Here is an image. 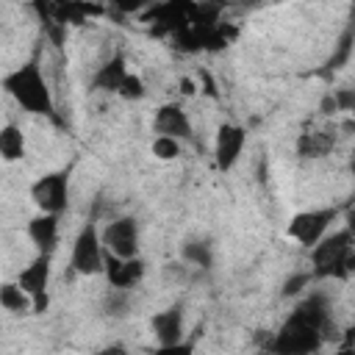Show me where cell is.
Segmentation results:
<instances>
[{
    "label": "cell",
    "mask_w": 355,
    "mask_h": 355,
    "mask_svg": "<svg viewBox=\"0 0 355 355\" xmlns=\"http://www.w3.org/2000/svg\"><path fill=\"white\" fill-rule=\"evenodd\" d=\"M153 155H155L158 161H172V158L180 155V141L166 139V136H155V141H153Z\"/></svg>",
    "instance_id": "cell-21"
},
{
    "label": "cell",
    "mask_w": 355,
    "mask_h": 355,
    "mask_svg": "<svg viewBox=\"0 0 355 355\" xmlns=\"http://www.w3.org/2000/svg\"><path fill=\"white\" fill-rule=\"evenodd\" d=\"M130 308V291L125 288H108L105 291V300H103V311L111 313V316H125Z\"/></svg>",
    "instance_id": "cell-20"
},
{
    "label": "cell",
    "mask_w": 355,
    "mask_h": 355,
    "mask_svg": "<svg viewBox=\"0 0 355 355\" xmlns=\"http://www.w3.org/2000/svg\"><path fill=\"white\" fill-rule=\"evenodd\" d=\"M28 239L36 247V255H53L58 247V216L36 214L28 222Z\"/></svg>",
    "instance_id": "cell-13"
},
{
    "label": "cell",
    "mask_w": 355,
    "mask_h": 355,
    "mask_svg": "<svg viewBox=\"0 0 355 355\" xmlns=\"http://www.w3.org/2000/svg\"><path fill=\"white\" fill-rule=\"evenodd\" d=\"M150 327H153V336H155L158 347H169V344L183 341V336H186V311H183V302H175V305L158 311L150 319Z\"/></svg>",
    "instance_id": "cell-12"
},
{
    "label": "cell",
    "mask_w": 355,
    "mask_h": 355,
    "mask_svg": "<svg viewBox=\"0 0 355 355\" xmlns=\"http://www.w3.org/2000/svg\"><path fill=\"white\" fill-rule=\"evenodd\" d=\"M0 305H3V311L17 313V316L31 311V300L17 283H0Z\"/></svg>",
    "instance_id": "cell-18"
},
{
    "label": "cell",
    "mask_w": 355,
    "mask_h": 355,
    "mask_svg": "<svg viewBox=\"0 0 355 355\" xmlns=\"http://www.w3.org/2000/svg\"><path fill=\"white\" fill-rule=\"evenodd\" d=\"M355 269V244H352V230L341 227L333 236H324L311 247V277L313 280H347L349 272Z\"/></svg>",
    "instance_id": "cell-3"
},
{
    "label": "cell",
    "mask_w": 355,
    "mask_h": 355,
    "mask_svg": "<svg viewBox=\"0 0 355 355\" xmlns=\"http://www.w3.org/2000/svg\"><path fill=\"white\" fill-rule=\"evenodd\" d=\"M180 258H183V263H189L194 269H211V263H214V247H211L208 239L191 236V239L183 241Z\"/></svg>",
    "instance_id": "cell-15"
},
{
    "label": "cell",
    "mask_w": 355,
    "mask_h": 355,
    "mask_svg": "<svg viewBox=\"0 0 355 355\" xmlns=\"http://www.w3.org/2000/svg\"><path fill=\"white\" fill-rule=\"evenodd\" d=\"M128 78V61L122 53H114L92 78V89L97 92H108V94H119L122 80Z\"/></svg>",
    "instance_id": "cell-14"
},
{
    "label": "cell",
    "mask_w": 355,
    "mask_h": 355,
    "mask_svg": "<svg viewBox=\"0 0 355 355\" xmlns=\"http://www.w3.org/2000/svg\"><path fill=\"white\" fill-rule=\"evenodd\" d=\"M180 86H183V94H191V92H194V83H191L189 78H183V80H180Z\"/></svg>",
    "instance_id": "cell-29"
},
{
    "label": "cell",
    "mask_w": 355,
    "mask_h": 355,
    "mask_svg": "<svg viewBox=\"0 0 355 355\" xmlns=\"http://www.w3.org/2000/svg\"><path fill=\"white\" fill-rule=\"evenodd\" d=\"M153 355H194V341H191V338H189V341L183 338V341L169 344V347H155Z\"/></svg>",
    "instance_id": "cell-24"
},
{
    "label": "cell",
    "mask_w": 355,
    "mask_h": 355,
    "mask_svg": "<svg viewBox=\"0 0 355 355\" xmlns=\"http://www.w3.org/2000/svg\"><path fill=\"white\" fill-rule=\"evenodd\" d=\"M31 200L39 208V214L61 216L69 202V169H55L33 180Z\"/></svg>",
    "instance_id": "cell-5"
},
{
    "label": "cell",
    "mask_w": 355,
    "mask_h": 355,
    "mask_svg": "<svg viewBox=\"0 0 355 355\" xmlns=\"http://www.w3.org/2000/svg\"><path fill=\"white\" fill-rule=\"evenodd\" d=\"M17 286L31 300V313H44L50 305V255H36L17 277Z\"/></svg>",
    "instance_id": "cell-7"
},
{
    "label": "cell",
    "mask_w": 355,
    "mask_h": 355,
    "mask_svg": "<svg viewBox=\"0 0 355 355\" xmlns=\"http://www.w3.org/2000/svg\"><path fill=\"white\" fill-rule=\"evenodd\" d=\"M103 261H105V250H103V241H100V230H97L94 222H86L75 236L72 255H69V269L75 275L92 277V275L103 272Z\"/></svg>",
    "instance_id": "cell-6"
},
{
    "label": "cell",
    "mask_w": 355,
    "mask_h": 355,
    "mask_svg": "<svg viewBox=\"0 0 355 355\" xmlns=\"http://www.w3.org/2000/svg\"><path fill=\"white\" fill-rule=\"evenodd\" d=\"M333 100H336V108H338V111H349V108L355 105V94H352L349 89H338V92H333Z\"/></svg>",
    "instance_id": "cell-26"
},
{
    "label": "cell",
    "mask_w": 355,
    "mask_h": 355,
    "mask_svg": "<svg viewBox=\"0 0 355 355\" xmlns=\"http://www.w3.org/2000/svg\"><path fill=\"white\" fill-rule=\"evenodd\" d=\"M119 97H125V100H141L144 97V80L139 75L128 72V78L119 86Z\"/></svg>",
    "instance_id": "cell-22"
},
{
    "label": "cell",
    "mask_w": 355,
    "mask_h": 355,
    "mask_svg": "<svg viewBox=\"0 0 355 355\" xmlns=\"http://www.w3.org/2000/svg\"><path fill=\"white\" fill-rule=\"evenodd\" d=\"M164 275H166V280H172V283H186V280H189V266H183V263H178V261H169V263L164 266Z\"/></svg>",
    "instance_id": "cell-25"
},
{
    "label": "cell",
    "mask_w": 355,
    "mask_h": 355,
    "mask_svg": "<svg viewBox=\"0 0 355 355\" xmlns=\"http://www.w3.org/2000/svg\"><path fill=\"white\" fill-rule=\"evenodd\" d=\"M3 92L28 114L33 116H47V119H55V100H53V92L47 86V78L39 67V58H31L25 61L22 67L11 69L8 75H3L0 80Z\"/></svg>",
    "instance_id": "cell-2"
},
{
    "label": "cell",
    "mask_w": 355,
    "mask_h": 355,
    "mask_svg": "<svg viewBox=\"0 0 355 355\" xmlns=\"http://www.w3.org/2000/svg\"><path fill=\"white\" fill-rule=\"evenodd\" d=\"M341 208L338 205H327V208H308V211H300L288 219V227H286V236L294 239L297 244L302 247H313L316 241H322L330 230V225L338 219Z\"/></svg>",
    "instance_id": "cell-4"
},
{
    "label": "cell",
    "mask_w": 355,
    "mask_h": 355,
    "mask_svg": "<svg viewBox=\"0 0 355 355\" xmlns=\"http://www.w3.org/2000/svg\"><path fill=\"white\" fill-rule=\"evenodd\" d=\"M311 280H313V277H311V272H294V275L283 283L280 294H283V297H297L305 286H311Z\"/></svg>",
    "instance_id": "cell-23"
},
{
    "label": "cell",
    "mask_w": 355,
    "mask_h": 355,
    "mask_svg": "<svg viewBox=\"0 0 355 355\" xmlns=\"http://www.w3.org/2000/svg\"><path fill=\"white\" fill-rule=\"evenodd\" d=\"M338 108H336V100H333V94H324L322 97V114H336Z\"/></svg>",
    "instance_id": "cell-28"
},
{
    "label": "cell",
    "mask_w": 355,
    "mask_h": 355,
    "mask_svg": "<svg viewBox=\"0 0 355 355\" xmlns=\"http://www.w3.org/2000/svg\"><path fill=\"white\" fill-rule=\"evenodd\" d=\"M103 250L114 258H136L139 255V222L133 216H116L100 230Z\"/></svg>",
    "instance_id": "cell-8"
},
{
    "label": "cell",
    "mask_w": 355,
    "mask_h": 355,
    "mask_svg": "<svg viewBox=\"0 0 355 355\" xmlns=\"http://www.w3.org/2000/svg\"><path fill=\"white\" fill-rule=\"evenodd\" d=\"M103 275L108 280V288H125V291H130L144 277V261L139 255L136 258H114V255L105 252Z\"/></svg>",
    "instance_id": "cell-11"
},
{
    "label": "cell",
    "mask_w": 355,
    "mask_h": 355,
    "mask_svg": "<svg viewBox=\"0 0 355 355\" xmlns=\"http://www.w3.org/2000/svg\"><path fill=\"white\" fill-rule=\"evenodd\" d=\"M336 330L333 311L324 294H308L277 327L272 338V355H313Z\"/></svg>",
    "instance_id": "cell-1"
},
{
    "label": "cell",
    "mask_w": 355,
    "mask_h": 355,
    "mask_svg": "<svg viewBox=\"0 0 355 355\" xmlns=\"http://www.w3.org/2000/svg\"><path fill=\"white\" fill-rule=\"evenodd\" d=\"M97 355H130L122 344H108V347H103V349H97Z\"/></svg>",
    "instance_id": "cell-27"
},
{
    "label": "cell",
    "mask_w": 355,
    "mask_h": 355,
    "mask_svg": "<svg viewBox=\"0 0 355 355\" xmlns=\"http://www.w3.org/2000/svg\"><path fill=\"white\" fill-rule=\"evenodd\" d=\"M330 147H333V139L327 133H302L297 139V153L302 158H322L330 153Z\"/></svg>",
    "instance_id": "cell-17"
},
{
    "label": "cell",
    "mask_w": 355,
    "mask_h": 355,
    "mask_svg": "<svg viewBox=\"0 0 355 355\" xmlns=\"http://www.w3.org/2000/svg\"><path fill=\"white\" fill-rule=\"evenodd\" d=\"M333 355H355V349H352V347L347 344V347H341V349H336Z\"/></svg>",
    "instance_id": "cell-30"
},
{
    "label": "cell",
    "mask_w": 355,
    "mask_h": 355,
    "mask_svg": "<svg viewBox=\"0 0 355 355\" xmlns=\"http://www.w3.org/2000/svg\"><path fill=\"white\" fill-rule=\"evenodd\" d=\"M349 55H352V28H347V31L341 33V39H338V44H336V53L324 61V69H327V72L341 69V67L349 61Z\"/></svg>",
    "instance_id": "cell-19"
},
{
    "label": "cell",
    "mask_w": 355,
    "mask_h": 355,
    "mask_svg": "<svg viewBox=\"0 0 355 355\" xmlns=\"http://www.w3.org/2000/svg\"><path fill=\"white\" fill-rule=\"evenodd\" d=\"M0 158L3 161H19V158H25V133L14 122H8V125L0 128Z\"/></svg>",
    "instance_id": "cell-16"
},
{
    "label": "cell",
    "mask_w": 355,
    "mask_h": 355,
    "mask_svg": "<svg viewBox=\"0 0 355 355\" xmlns=\"http://www.w3.org/2000/svg\"><path fill=\"white\" fill-rule=\"evenodd\" d=\"M247 144V130L236 122H222L214 139V164L222 172H230Z\"/></svg>",
    "instance_id": "cell-9"
},
{
    "label": "cell",
    "mask_w": 355,
    "mask_h": 355,
    "mask_svg": "<svg viewBox=\"0 0 355 355\" xmlns=\"http://www.w3.org/2000/svg\"><path fill=\"white\" fill-rule=\"evenodd\" d=\"M153 128H155L158 136H166V139H175V141H191L194 139L191 119H189V114L180 103H164L155 111Z\"/></svg>",
    "instance_id": "cell-10"
}]
</instances>
